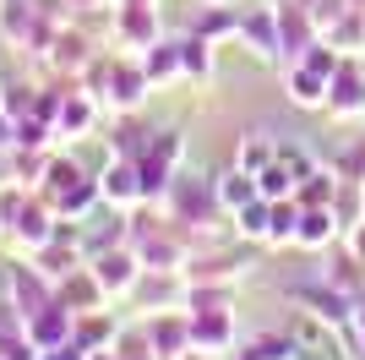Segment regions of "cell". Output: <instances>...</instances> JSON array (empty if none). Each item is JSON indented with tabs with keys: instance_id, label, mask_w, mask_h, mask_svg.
Returning <instances> with one entry per match:
<instances>
[{
	"instance_id": "cell-17",
	"label": "cell",
	"mask_w": 365,
	"mask_h": 360,
	"mask_svg": "<svg viewBox=\"0 0 365 360\" xmlns=\"http://www.w3.org/2000/svg\"><path fill=\"white\" fill-rule=\"evenodd\" d=\"M0 229H6V208H0Z\"/></svg>"
},
{
	"instance_id": "cell-12",
	"label": "cell",
	"mask_w": 365,
	"mask_h": 360,
	"mask_svg": "<svg viewBox=\"0 0 365 360\" xmlns=\"http://www.w3.org/2000/svg\"><path fill=\"white\" fill-rule=\"evenodd\" d=\"M142 66H148V76H153V82H164V76H175V71H180V44H153Z\"/></svg>"
},
{
	"instance_id": "cell-1",
	"label": "cell",
	"mask_w": 365,
	"mask_h": 360,
	"mask_svg": "<svg viewBox=\"0 0 365 360\" xmlns=\"http://www.w3.org/2000/svg\"><path fill=\"white\" fill-rule=\"evenodd\" d=\"M88 268L98 273V284H104L109 295H125V289H137V279H142V256L125 251V246H104V251H93Z\"/></svg>"
},
{
	"instance_id": "cell-7",
	"label": "cell",
	"mask_w": 365,
	"mask_h": 360,
	"mask_svg": "<svg viewBox=\"0 0 365 360\" xmlns=\"http://www.w3.org/2000/svg\"><path fill=\"white\" fill-rule=\"evenodd\" d=\"M333 229H338V213H333V208H300L294 246H305V251H322V246L333 240Z\"/></svg>"
},
{
	"instance_id": "cell-5",
	"label": "cell",
	"mask_w": 365,
	"mask_h": 360,
	"mask_svg": "<svg viewBox=\"0 0 365 360\" xmlns=\"http://www.w3.org/2000/svg\"><path fill=\"white\" fill-rule=\"evenodd\" d=\"M327 88H333V76H322V71H311V66H289V99L300 109H322L327 104Z\"/></svg>"
},
{
	"instance_id": "cell-11",
	"label": "cell",
	"mask_w": 365,
	"mask_h": 360,
	"mask_svg": "<svg viewBox=\"0 0 365 360\" xmlns=\"http://www.w3.org/2000/svg\"><path fill=\"white\" fill-rule=\"evenodd\" d=\"M267 224H273V202L267 196H257V202H245L240 213H235V229L251 240H267Z\"/></svg>"
},
{
	"instance_id": "cell-10",
	"label": "cell",
	"mask_w": 365,
	"mask_h": 360,
	"mask_svg": "<svg viewBox=\"0 0 365 360\" xmlns=\"http://www.w3.org/2000/svg\"><path fill=\"white\" fill-rule=\"evenodd\" d=\"M115 333H120V322H115V316H93V311L76 316V344H82V349H104Z\"/></svg>"
},
{
	"instance_id": "cell-6",
	"label": "cell",
	"mask_w": 365,
	"mask_h": 360,
	"mask_svg": "<svg viewBox=\"0 0 365 360\" xmlns=\"http://www.w3.org/2000/svg\"><path fill=\"white\" fill-rule=\"evenodd\" d=\"M251 180H257V175H251V169H240V164H235V169H224V175L213 180V191H218V208L240 213L245 202H257L262 191H257V186H251Z\"/></svg>"
},
{
	"instance_id": "cell-14",
	"label": "cell",
	"mask_w": 365,
	"mask_h": 360,
	"mask_svg": "<svg viewBox=\"0 0 365 360\" xmlns=\"http://www.w3.org/2000/svg\"><path fill=\"white\" fill-rule=\"evenodd\" d=\"M38 360H88V349L76 344V339H66V344H49Z\"/></svg>"
},
{
	"instance_id": "cell-9",
	"label": "cell",
	"mask_w": 365,
	"mask_h": 360,
	"mask_svg": "<svg viewBox=\"0 0 365 360\" xmlns=\"http://www.w3.org/2000/svg\"><path fill=\"white\" fill-rule=\"evenodd\" d=\"M109 349H115L120 360H158V349H153V333H148V322H137V328H120Z\"/></svg>"
},
{
	"instance_id": "cell-13",
	"label": "cell",
	"mask_w": 365,
	"mask_h": 360,
	"mask_svg": "<svg viewBox=\"0 0 365 360\" xmlns=\"http://www.w3.org/2000/svg\"><path fill=\"white\" fill-rule=\"evenodd\" d=\"M180 71H185V76H207V71H213L207 39H185V44H180Z\"/></svg>"
},
{
	"instance_id": "cell-3",
	"label": "cell",
	"mask_w": 365,
	"mask_h": 360,
	"mask_svg": "<svg viewBox=\"0 0 365 360\" xmlns=\"http://www.w3.org/2000/svg\"><path fill=\"white\" fill-rule=\"evenodd\" d=\"M327 109H333V115H365V71L360 66H338L333 71Z\"/></svg>"
},
{
	"instance_id": "cell-8",
	"label": "cell",
	"mask_w": 365,
	"mask_h": 360,
	"mask_svg": "<svg viewBox=\"0 0 365 360\" xmlns=\"http://www.w3.org/2000/svg\"><path fill=\"white\" fill-rule=\"evenodd\" d=\"M305 186H294V202L300 208H333V196H338V180L344 175H327V169H305Z\"/></svg>"
},
{
	"instance_id": "cell-4",
	"label": "cell",
	"mask_w": 365,
	"mask_h": 360,
	"mask_svg": "<svg viewBox=\"0 0 365 360\" xmlns=\"http://www.w3.org/2000/svg\"><path fill=\"white\" fill-rule=\"evenodd\" d=\"M229 339H235V316L229 311H191V349L218 355Z\"/></svg>"
},
{
	"instance_id": "cell-16",
	"label": "cell",
	"mask_w": 365,
	"mask_h": 360,
	"mask_svg": "<svg viewBox=\"0 0 365 360\" xmlns=\"http://www.w3.org/2000/svg\"><path fill=\"white\" fill-rule=\"evenodd\" d=\"M125 6H153V0H125Z\"/></svg>"
},
{
	"instance_id": "cell-2",
	"label": "cell",
	"mask_w": 365,
	"mask_h": 360,
	"mask_svg": "<svg viewBox=\"0 0 365 360\" xmlns=\"http://www.w3.org/2000/svg\"><path fill=\"white\" fill-rule=\"evenodd\" d=\"M98 191H104V202H115V208H125V202L148 196V191H142V169H137V159H115V164L98 175Z\"/></svg>"
},
{
	"instance_id": "cell-15",
	"label": "cell",
	"mask_w": 365,
	"mask_h": 360,
	"mask_svg": "<svg viewBox=\"0 0 365 360\" xmlns=\"http://www.w3.org/2000/svg\"><path fill=\"white\" fill-rule=\"evenodd\" d=\"M349 256L365 268V224H349Z\"/></svg>"
}]
</instances>
